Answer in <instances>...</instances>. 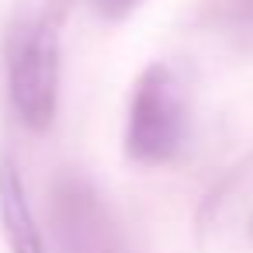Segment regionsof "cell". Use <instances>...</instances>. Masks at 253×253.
Instances as JSON below:
<instances>
[{
	"label": "cell",
	"instance_id": "1",
	"mask_svg": "<svg viewBox=\"0 0 253 253\" xmlns=\"http://www.w3.org/2000/svg\"><path fill=\"white\" fill-rule=\"evenodd\" d=\"M187 139V97L167 63L142 70L125 125V149L135 163H167Z\"/></svg>",
	"mask_w": 253,
	"mask_h": 253
},
{
	"label": "cell",
	"instance_id": "2",
	"mask_svg": "<svg viewBox=\"0 0 253 253\" xmlns=\"http://www.w3.org/2000/svg\"><path fill=\"white\" fill-rule=\"evenodd\" d=\"M7 94L32 132H45L59 111V35L49 21L14 28L7 42Z\"/></svg>",
	"mask_w": 253,
	"mask_h": 253
},
{
	"label": "cell",
	"instance_id": "3",
	"mask_svg": "<svg viewBox=\"0 0 253 253\" xmlns=\"http://www.w3.org/2000/svg\"><path fill=\"white\" fill-rule=\"evenodd\" d=\"M49 218L59 253H135L101 191L80 173H59L49 191Z\"/></svg>",
	"mask_w": 253,
	"mask_h": 253
},
{
	"label": "cell",
	"instance_id": "4",
	"mask_svg": "<svg viewBox=\"0 0 253 253\" xmlns=\"http://www.w3.org/2000/svg\"><path fill=\"white\" fill-rule=\"evenodd\" d=\"M0 225H4V239L11 253H45L39 218L32 211L25 180L11 156L0 160Z\"/></svg>",
	"mask_w": 253,
	"mask_h": 253
},
{
	"label": "cell",
	"instance_id": "5",
	"mask_svg": "<svg viewBox=\"0 0 253 253\" xmlns=\"http://www.w3.org/2000/svg\"><path fill=\"white\" fill-rule=\"evenodd\" d=\"M90 7H94L104 21H122V18H128V14L139 7V0H90Z\"/></svg>",
	"mask_w": 253,
	"mask_h": 253
}]
</instances>
